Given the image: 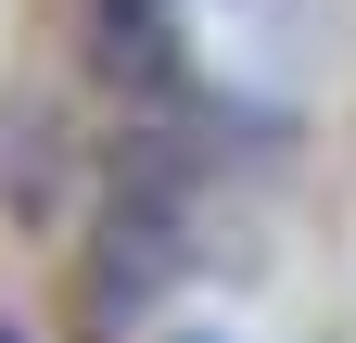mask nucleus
<instances>
[{"label": "nucleus", "instance_id": "1", "mask_svg": "<svg viewBox=\"0 0 356 343\" xmlns=\"http://www.w3.org/2000/svg\"><path fill=\"white\" fill-rule=\"evenodd\" d=\"M165 280H178V203H165V178H140L102 229V306H153Z\"/></svg>", "mask_w": 356, "mask_h": 343}, {"label": "nucleus", "instance_id": "2", "mask_svg": "<svg viewBox=\"0 0 356 343\" xmlns=\"http://www.w3.org/2000/svg\"><path fill=\"white\" fill-rule=\"evenodd\" d=\"M0 343H13V331H0Z\"/></svg>", "mask_w": 356, "mask_h": 343}]
</instances>
